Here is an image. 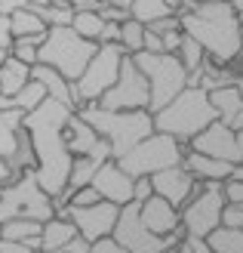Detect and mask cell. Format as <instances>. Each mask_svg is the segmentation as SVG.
I'll list each match as a JSON object with an SVG mask.
<instances>
[{
    "label": "cell",
    "instance_id": "obj_62",
    "mask_svg": "<svg viewBox=\"0 0 243 253\" xmlns=\"http://www.w3.org/2000/svg\"><path fill=\"white\" fill-rule=\"evenodd\" d=\"M170 253H173V250H170Z\"/></svg>",
    "mask_w": 243,
    "mask_h": 253
},
{
    "label": "cell",
    "instance_id": "obj_41",
    "mask_svg": "<svg viewBox=\"0 0 243 253\" xmlns=\"http://www.w3.org/2000/svg\"><path fill=\"white\" fill-rule=\"evenodd\" d=\"M151 195H154V185H151V176H139L136 179V188H133V201H148Z\"/></svg>",
    "mask_w": 243,
    "mask_h": 253
},
{
    "label": "cell",
    "instance_id": "obj_8",
    "mask_svg": "<svg viewBox=\"0 0 243 253\" xmlns=\"http://www.w3.org/2000/svg\"><path fill=\"white\" fill-rule=\"evenodd\" d=\"M185 142H178L175 136H166V133H151L148 139H142L136 148H130L123 158H117V164L139 179V176H154L160 170H170V167H178L185 161Z\"/></svg>",
    "mask_w": 243,
    "mask_h": 253
},
{
    "label": "cell",
    "instance_id": "obj_31",
    "mask_svg": "<svg viewBox=\"0 0 243 253\" xmlns=\"http://www.w3.org/2000/svg\"><path fill=\"white\" fill-rule=\"evenodd\" d=\"M9 164H12V170H16L19 176L37 167V158H34V145H31V136H28V130H25V126L19 130V145H16V155L9 158Z\"/></svg>",
    "mask_w": 243,
    "mask_h": 253
},
{
    "label": "cell",
    "instance_id": "obj_61",
    "mask_svg": "<svg viewBox=\"0 0 243 253\" xmlns=\"http://www.w3.org/2000/svg\"><path fill=\"white\" fill-rule=\"evenodd\" d=\"M0 188H3V185H0Z\"/></svg>",
    "mask_w": 243,
    "mask_h": 253
},
{
    "label": "cell",
    "instance_id": "obj_54",
    "mask_svg": "<svg viewBox=\"0 0 243 253\" xmlns=\"http://www.w3.org/2000/svg\"><path fill=\"white\" fill-rule=\"evenodd\" d=\"M231 179H240V182H243V161L234 167V176H231Z\"/></svg>",
    "mask_w": 243,
    "mask_h": 253
},
{
    "label": "cell",
    "instance_id": "obj_55",
    "mask_svg": "<svg viewBox=\"0 0 243 253\" xmlns=\"http://www.w3.org/2000/svg\"><path fill=\"white\" fill-rule=\"evenodd\" d=\"M234 86H237V93L243 96V74H237V78H234Z\"/></svg>",
    "mask_w": 243,
    "mask_h": 253
},
{
    "label": "cell",
    "instance_id": "obj_37",
    "mask_svg": "<svg viewBox=\"0 0 243 253\" xmlns=\"http://www.w3.org/2000/svg\"><path fill=\"white\" fill-rule=\"evenodd\" d=\"M222 225L225 229H243V204H225Z\"/></svg>",
    "mask_w": 243,
    "mask_h": 253
},
{
    "label": "cell",
    "instance_id": "obj_46",
    "mask_svg": "<svg viewBox=\"0 0 243 253\" xmlns=\"http://www.w3.org/2000/svg\"><path fill=\"white\" fill-rule=\"evenodd\" d=\"M25 6H31V0H0V16H12Z\"/></svg>",
    "mask_w": 243,
    "mask_h": 253
},
{
    "label": "cell",
    "instance_id": "obj_3",
    "mask_svg": "<svg viewBox=\"0 0 243 253\" xmlns=\"http://www.w3.org/2000/svg\"><path fill=\"white\" fill-rule=\"evenodd\" d=\"M77 115L93 126L102 139H108L114 161L123 158L130 148H136L142 139H148L151 133H154V115H151L148 108H139V111H108L102 105H80Z\"/></svg>",
    "mask_w": 243,
    "mask_h": 253
},
{
    "label": "cell",
    "instance_id": "obj_36",
    "mask_svg": "<svg viewBox=\"0 0 243 253\" xmlns=\"http://www.w3.org/2000/svg\"><path fill=\"white\" fill-rule=\"evenodd\" d=\"M99 201H102V195L96 192L93 185H86V188H77V192L71 195L68 207H89V204H99Z\"/></svg>",
    "mask_w": 243,
    "mask_h": 253
},
{
    "label": "cell",
    "instance_id": "obj_49",
    "mask_svg": "<svg viewBox=\"0 0 243 253\" xmlns=\"http://www.w3.org/2000/svg\"><path fill=\"white\" fill-rule=\"evenodd\" d=\"M19 179V173L12 170V164L9 161H0V185H9V182H16Z\"/></svg>",
    "mask_w": 243,
    "mask_h": 253
},
{
    "label": "cell",
    "instance_id": "obj_21",
    "mask_svg": "<svg viewBox=\"0 0 243 253\" xmlns=\"http://www.w3.org/2000/svg\"><path fill=\"white\" fill-rule=\"evenodd\" d=\"M209 102L215 108V118L231 130H243V96L237 93V86H219L209 93Z\"/></svg>",
    "mask_w": 243,
    "mask_h": 253
},
{
    "label": "cell",
    "instance_id": "obj_29",
    "mask_svg": "<svg viewBox=\"0 0 243 253\" xmlns=\"http://www.w3.org/2000/svg\"><path fill=\"white\" fill-rule=\"evenodd\" d=\"M130 16L136 22H142V25H151V22H157L163 16H175V12L170 9V0H133Z\"/></svg>",
    "mask_w": 243,
    "mask_h": 253
},
{
    "label": "cell",
    "instance_id": "obj_30",
    "mask_svg": "<svg viewBox=\"0 0 243 253\" xmlns=\"http://www.w3.org/2000/svg\"><path fill=\"white\" fill-rule=\"evenodd\" d=\"M120 46H123L126 56H136V53L145 49V25L136 22L133 16L120 25Z\"/></svg>",
    "mask_w": 243,
    "mask_h": 253
},
{
    "label": "cell",
    "instance_id": "obj_18",
    "mask_svg": "<svg viewBox=\"0 0 243 253\" xmlns=\"http://www.w3.org/2000/svg\"><path fill=\"white\" fill-rule=\"evenodd\" d=\"M139 216H142V222H145L148 232H154L160 238L182 232V213H178V207H173L170 201H163L160 195H151L148 201H142Z\"/></svg>",
    "mask_w": 243,
    "mask_h": 253
},
{
    "label": "cell",
    "instance_id": "obj_52",
    "mask_svg": "<svg viewBox=\"0 0 243 253\" xmlns=\"http://www.w3.org/2000/svg\"><path fill=\"white\" fill-rule=\"evenodd\" d=\"M99 3H105V6H117V9H126V12L133 9V0H99Z\"/></svg>",
    "mask_w": 243,
    "mask_h": 253
},
{
    "label": "cell",
    "instance_id": "obj_22",
    "mask_svg": "<svg viewBox=\"0 0 243 253\" xmlns=\"http://www.w3.org/2000/svg\"><path fill=\"white\" fill-rule=\"evenodd\" d=\"M77 225H74L68 216H56L53 219H46L43 222V229H40V253H62L74 238H77Z\"/></svg>",
    "mask_w": 243,
    "mask_h": 253
},
{
    "label": "cell",
    "instance_id": "obj_13",
    "mask_svg": "<svg viewBox=\"0 0 243 253\" xmlns=\"http://www.w3.org/2000/svg\"><path fill=\"white\" fill-rule=\"evenodd\" d=\"M59 216H68L74 225H77V232L93 244V241H99V238L114 235L120 207L111 204V201H99V204H89V207H65Z\"/></svg>",
    "mask_w": 243,
    "mask_h": 253
},
{
    "label": "cell",
    "instance_id": "obj_33",
    "mask_svg": "<svg viewBox=\"0 0 243 253\" xmlns=\"http://www.w3.org/2000/svg\"><path fill=\"white\" fill-rule=\"evenodd\" d=\"M178 59H182V65H185V71H188V78L191 74H197L200 68H203V62H207V53H203V46L194 41V37H182V46H178V53H175Z\"/></svg>",
    "mask_w": 243,
    "mask_h": 253
},
{
    "label": "cell",
    "instance_id": "obj_60",
    "mask_svg": "<svg viewBox=\"0 0 243 253\" xmlns=\"http://www.w3.org/2000/svg\"><path fill=\"white\" fill-rule=\"evenodd\" d=\"M237 16H240V28H243V12H237Z\"/></svg>",
    "mask_w": 243,
    "mask_h": 253
},
{
    "label": "cell",
    "instance_id": "obj_42",
    "mask_svg": "<svg viewBox=\"0 0 243 253\" xmlns=\"http://www.w3.org/2000/svg\"><path fill=\"white\" fill-rule=\"evenodd\" d=\"M12 43H16V37H12V22L9 16H0V49H12Z\"/></svg>",
    "mask_w": 243,
    "mask_h": 253
},
{
    "label": "cell",
    "instance_id": "obj_34",
    "mask_svg": "<svg viewBox=\"0 0 243 253\" xmlns=\"http://www.w3.org/2000/svg\"><path fill=\"white\" fill-rule=\"evenodd\" d=\"M46 99V90H43V84H37V81H28L22 86V90L12 96V108H19L22 115H28V111H34L37 105H40Z\"/></svg>",
    "mask_w": 243,
    "mask_h": 253
},
{
    "label": "cell",
    "instance_id": "obj_39",
    "mask_svg": "<svg viewBox=\"0 0 243 253\" xmlns=\"http://www.w3.org/2000/svg\"><path fill=\"white\" fill-rule=\"evenodd\" d=\"M145 28L163 37L166 31H175V28H182V19H178V16H163V19H157V22H151V25H145Z\"/></svg>",
    "mask_w": 243,
    "mask_h": 253
},
{
    "label": "cell",
    "instance_id": "obj_47",
    "mask_svg": "<svg viewBox=\"0 0 243 253\" xmlns=\"http://www.w3.org/2000/svg\"><path fill=\"white\" fill-rule=\"evenodd\" d=\"M145 53H163V37L145 28Z\"/></svg>",
    "mask_w": 243,
    "mask_h": 253
},
{
    "label": "cell",
    "instance_id": "obj_28",
    "mask_svg": "<svg viewBox=\"0 0 243 253\" xmlns=\"http://www.w3.org/2000/svg\"><path fill=\"white\" fill-rule=\"evenodd\" d=\"M105 19H102V12L99 9H74V22H71V28L77 31L80 37H86V41H93L99 43V37H102V28H105Z\"/></svg>",
    "mask_w": 243,
    "mask_h": 253
},
{
    "label": "cell",
    "instance_id": "obj_5",
    "mask_svg": "<svg viewBox=\"0 0 243 253\" xmlns=\"http://www.w3.org/2000/svg\"><path fill=\"white\" fill-rule=\"evenodd\" d=\"M99 53V43L80 37L71 25H62V28H49L40 49H37V62L56 68L62 78L77 81L83 68L93 62V56Z\"/></svg>",
    "mask_w": 243,
    "mask_h": 253
},
{
    "label": "cell",
    "instance_id": "obj_59",
    "mask_svg": "<svg viewBox=\"0 0 243 253\" xmlns=\"http://www.w3.org/2000/svg\"><path fill=\"white\" fill-rule=\"evenodd\" d=\"M9 53H6V49H0V65H3V59H6Z\"/></svg>",
    "mask_w": 243,
    "mask_h": 253
},
{
    "label": "cell",
    "instance_id": "obj_11",
    "mask_svg": "<svg viewBox=\"0 0 243 253\" xmlns=\"http://www.w3.org/2000/svg\"><path fill=\"white\" fill-rule=\"evenodd\" d=\"M139 210H142V204L139 201H130V204L120 207V216H117V225H114V238L130 250V253H170L178 241H182V232L175 235H154L145 229L142 216H139Z\"/></svg>",
    "mask_w": 243,
    "mask_h": 253
},
{
    "label": "cell",
    "instance_id": "obj_26",
    "mask_svg": "<svg viewBox=\"0 0 243 253\" xmlns=\"http://www.w3.org/2000/svg\"><path fill=\"white\" fill-rule=\"evenodd\" d=\"M31 9L49 25V28H62V25L74 22V6L65 3V0H49V3H37V0H31Z\"/></svg>",
    "mask_w": 243,
    "mask_h": 253
},
{
    "label": "cell",
    "instance_id": "obj_35",
    "mask_svg": "<svg viewBox=\"0 0 243 253\" xmlns=\"http://www.w3.org/2000/svg\"><path fill=\"white\" fill-rule=\"evenodd\" d=\"M43 37H46V34H40V37H16V43H12V49H9V56H16L19 62H25V65H37V49H40Z\"/></svg>",
    "mask_w": 243,
    "mask_h": 253
},
{
    "label": "cell",
    "instance_id": "obj_2",
    "mask_svg": "<svg viewBox=\"0 0 243 253\" xmlns=\"http://www.w3.org/2000/svg\"><path fill=\"white\" fill-rule=\"evenodd\" d=\"M178 19H182V31L194 37L203 46L207 59H212L215 65L231 68L243 56V28L231 0H225V3H188V9Z\"/></svg>",
    "mask_w": 243,
    "mask_h": 253
},
{
    "label": "cell",
    "instance_id": "obj_17",
    "mask_svg": "<svg viewBox=\"0 0 243 253\" xmlns=\"http://www.w3.org/2000/svg\"><path fill=\"white\" fill-rule=\"evenodd\" d=\"M151 185H154V195H160L163 201H170L173 207L182 210L188 204V198L194 195L197 179L185 170V164H178V167H170V170L154 173V176H151Z\"/></svg>",
    "mask_w": 243,
    "mask_h": 253
},
{
    "label": "cell",
    "instance_id": "obj_43",
    "mask_svg": "<svg viewBox=\"0 0 243 253\" xmlns=\"http://www.w3.org/2000/svg\"><path fill=\"white\" fill-rule=\"evenodd\" d=\"M99 12H102V19H105V22H114V25H123L126 19H130V12H126V9L105 6V3H99Z\"/></svg>",
    "mask_w": 243,
    "mask_h": 253
},
{
    "label": "cell",
    "instance_id": "obj_25",
    "mask_svg": "<svg viewBox=\"0 0 243 253\" xmlns=\"http://www.w3.org/2000/svg\"><path fill=\"white\" fill-rule=\"evenodd\" d=\"M40 229H43V222H34V219H9L0 225V238L40 247Z\"/></svg>",
    "mask_w": 243,
    "mask_h": 253
},
{
    "label": "cell",
    "instance_id": "obj_51",
    "mask_svg": "<svg viewBox=\"0 0 243 253\" xmlns=\"http://www.w3.org/2000/svg\"><path fill=\"white\" fill-rule=\"evenodd\" d=\"M37 3H49V0H37ZM74 9H99V0H65Z\"/></svg>",
    "mask_w": 243,
    "mask_h": 253
},
{
    "label": "cell",
    "instance_id": "obj_48",
    "mask_svg": "<svg viewBox=\"0 0 243 253\" xmlns=\"http://www.w3.org/2000/svg\"><path fill=\"white\" fill-rule=\"evenodd\" d=\"M185 244L191 247V253H215L207 238H185Z\"/></svg>",
    "mask_w": 243,
    "mask_h": 253
},
{
    "label": "cell",
    "instance_id": "obj_12",
    "mask_svg": "<svg viewBox=\"0 0 243 253\" xmlns=\"http://www.w3.org/2000/svg\"><path fill=\"white\" fill-rule=\"evenodd\" d=\"M96 105L108 108V111H139V108H151V90H148V78L139 71L133 56H123L120 62V78L114 81V86L99 99Z\"/></svg>",
    "mask_w": 243,
    "mask_h": 253
},
{
    "label": "cell",
    "instance_id": "obj_23",
    "mask_svg": "<svg viewBox=\"0 0 243 253\" xmlns=\"http://www.w3.org/2000/svg\"><path fill=\"white\" fill-rule=\"evenodd\" d=\"M22 121H25V115H22L19 108L0 111V161H9L12 155H16Z\"/></svg>",
    "mask_w": 243,
    "mask_h": 253
},
{
    "label": "cell",
    "instance_id": "obj_10",
    "mask_svg": "<svg viewBox=\"0 0 243 253\" xmlns=\"http://www.w3.org/2000/svg\"><path fill=\"white\" fill-rule=\"evenodd\" d=\"M123 46L120 43H102L99 53L93 56V62L83 68V74L74 81V102L80 105H96L105 96L114 81L120 78V62H123Z\"/></svg>",
    "mask_w": 243,
    "mask_h": 253
},
{
    "label": "cell",
    "instance_id": "obj_6",
    "mask_svg": "<svg viewBox=\"0 0 243 253\" xmlns=\"http://www.w3.org/2000/svg\"><path fill=\"white\" fill-rule=\"evenodd\" d=\"M53 216H56V204H53V198L40 188L34 170L22 173L16 182L0 188V225L9 222V219L46 222Z\"/></svg>",
    "mask_w": 243,
    "mask_h": 253
},
{
    "label": "cell",
    "instance_id": "obj_9",
    "mask_svg": "<svg viewBox=\"0 0 243 253\" xmlns=\"http://www.w3.org/2000/svg\"><path fill=\"white\" fill-rule=\"evenodd\" d=\"M228 204L222 182H197L194 195L182 213V235L185 238H209L215 229H222V210Z\"/></svg>",
    "mask_w": 243,
    "mask_h": 253
},
{
    "label": "cell",
    "instance_id": "obj_27",
    "mask_svg": "<svg viewBox=\"0 0 243 253\" xmlns=\"http://www.w3.org/2000/svg\"><path fill=\"white\" fill-rule=\"evenodd\" d=\"M9 22H12V37H40V34L49 31V25H46L40 16H37L31 6H25V9H19V12H12Z\"/></svg>",
    "mask_w": 243,
    "mask_h": 253
},
{
    "label": "cell",
    "instance_id": "obj_7",
    "mask_svg": "<svg viewBox=\"0 0 243 253\" xmlns=\"http://www.w3.org/2000/svg\"><path fill=\"white\" fill-rule=\"evenodd\" d=\"M136 65L139 71L148 78V90H151V115L160 111L163 105H170L173 99L188 86V71L182 65V59L175 53H136Z\"/></svg>",
    "mask_w": 243,
    "mask_h": 253
},
{
    "label": "cell",
    "instance_id": "obj_58",
    "mask_svg": "<svg viewBox=\"0 0 243 253\" xmlns=\"http://www.w3.org/2000/svg\"><path fill=\"white\" fill-rule=\"evenodd\" d=\"M237 133V145H240V151H243V130H234Z\"/></svg>",
    "mask_w": 243,
    "mask_h": 253
},
{
    "label": "cell",
    "instance_id": "obj_1",
    "mask_svg": "<svg viewBox=\"0 0 243 253\" xmlns=\"http://www.w3.org/2000/svg\"><path fill=\"white\" fill-rule=\"evenodd\" d=\"M71 115H74V108L62 105L53 96H46L22 121V126L31 136L34 158H37L34 176L53 201L68 188V176H71V164H74V155L68 151V142H65V126H68Z\"/></svg>",
    "mask_w": 243,
    "mask_h": 253
},
{
    "label": "cell",
    "instance_id": "obj_14",
    "mask_svg": "<svg viewBox=\"0 0 243 253\" xmlns=\"http://www.w3.org/2000/svg\"><path fill=\"white\" fill-rule=\"evenodd\" d=\"M191 151H200V155H209V158H219L225 164H237L243 161V151L237 145V133L231 126H225L222 121H212L203 133H197L194 139L188 142Z\"/></svg>",
    "mask_w": 243,
    "mask_h": 253
},
{
    "label": "cell",
    "instance_id": "obj_24",
    "mask_svg": "<svg viewBox=\"0 0 243 253\" xmlns=\"http://www.w3.org/2000/svg\"><path fill=\"white\" fill-rule=\"evenodd\" d=\"M28 81H31V65L19 62L16 56H6L3 65H0V93H3V96H16Z\"/></svg>",
    "mask_w": 243,
    "mask_h": 253
},
{
    "label": "cell",
    "instance_id": "obj_44",
    "mask_svg": "<svg viewBox=\"0 0 243 253\" xmlns=\"http://www.w3.org/2000/svg\"><path fill=\"white\" fill-rule=\"evenodd\" d=\"M0 253H40V247H34V244H22V241H6V238H0Z\"/></svg>",
    "mask_w": 243,
    "mask_h": 253
},
{
    "label": "cell",
    "instance_id": "obj_53",
    "mask_svg": "<svg viewBox=\"0 0 243 253\" xmlns=\"http://www.w3.org/2000/svg\"><path fill=\"white\" fill-rule=\"evenodd\" d=\"M173 253H191V247L185 244V238H182V241H178V244L173 247Z\"/></svg>",
    "mask_w": 243,
    "mask_h": 253
},
{
    "label": "cell",
    "instance_id": "obj_56",
    "mask_svg": "<svg viewBox=\"0 0 243 253\" xmlns=\"http://www.w3.org/2000/svg\"><path fill=\"white\" fill-rule=\"evenodd\" d=\"M231 6H234L237 12H243V0H231Z\"/></svg>",
    "mask_w": 243,
    "mask_h": 253
},
{
    "label": "cell",
    "instance_id": "obj_57",
    "mask_svg": "<svg viewBox=\"0 0 243 253\" xmlns=\"http://www.w3.org/2000/svg\"><path fill=\"white\" fill-rule=\"evenodd\" d=\"M191 3H225V0H191Z\"/></svg>",
    "mask_w": 243,
    "mask_h": 253
},
{
    "label": "cell",
    "instance_id": "obj_45",
    "mask_svg": "<svg viewBox=\"0 0 243 253\" xmlns=\"http://www.w3.org/2000/svg\"><path fill=\"white\" fill-rule=\"evenodd\" d=\"M102 43H120V25L108 22L105 28H102V37H99V46H102Z\"/></svg>",
    "mask_w": 243,
    "mask_h": 253
},
{
    "label": "cell",
    "instance_id": "obj_16",
    "mask_svg": "<svg viewBox=\"0 0 243 253\" xmlns=\"http://www.w3.org/2000/svg\"><path fill=\"white\" fill-rule=\"evenodd\" d=\"M93 188L102 195V201H111V204H130L133 201V188H136V179L130 173H126L117 161H105L99 167L96 173V179H93Z\"/></svg>",
    "mask_w": 243,
    "mask_h": 253
},
{
    "label": "cell",
    "instance_id": "obj_50",
    "mask_svg": "<svg viewBox=\"0 0 243 253\" xmlns=\"http://www.w3.org/2000/svg\"><path fill=\"white\" fill-rule=\"evenodd\" d=\"M62 253H89V241H86L83 235H77V238H74V241H71L65 250H62Z\"/></svg>",
    "mask_w": 243,
    "mask_h": 253
},
{
    "label": "cell",
    "instance_id": "obj_4",
    "mask_svg": "<svg viewBox=\"0 0 243 253\" xmlns=\"http://www.w3.org/2000/svg\"><path fill=\"white\" fill-rule=\"evenodd\" d=\"M215 118V108L209 102V93L200 86H185L170 105L154 111V130L175 136L178 142H191L197 133H203Z\"/></svg>",
    "mask_w": 243,
    "mask_h": 253
},
{
    "label": "cell",
    "instance_id": "obj_19",
    "mask_svg": "<svg viewBox=\"0 0 243 253\" xmlns=\"http://www.w3.org/2000/svg\"><path fill=\"white\" fill-rule=\"evenodd\" d=\"M185 170L194 176L197 182H225L234 176V164H225L219 158H209V155H200V151H185Z\"/></svg>",
    "mask_w": 243,
    "mask_h": 253
},
{
    "label": "cell",
    "instance_id": "obj_32",
    "mask_svg": "<svg viewBox=\"0 0 243 253\" xmlns=\"http://www.w3.org/2000/svg\"><path fill=\"white\" fill-rule=\"evenodd\" d=\"M207 241L212 244L215 253H243V229H215Z\"/></svg>",
    "mask_w": 243,
    "mask_h": 253
},
{
    "label": "cell",
    "instance_id": "obj_40",
    "mask_svg": "<svg viewBox=\"0 0 243 253\" xmlns=\"http://www.w3.org/2000/svg\"><path fill=\"white\" fill-rule=\"evenodd\" d=\"M222 188H225L228 204H243V182L240 179H225Z\"/></svg>",
    "mask_w": 243,
    "mask_h": 253
},
{
    "label": "cell",
    "instance_id": "obj_15",
    "mask_svg": "<svg viewBox=\"0 0 243 253\" xmlns=\"http://www.w3.org/2000/svg\"><path fill=\"white\" fill-rule=\"evenodd\" d=\"M65 142H68V151L74 158H80V155H89V158H99V161H114L111 158V145H108V139H102L93 126H89L77 111L71 115L68 126H65Z\"/></svg>",
    "mask_w": 243,
    "mask_h": 253
},
{
    "label": "cell",
    "instance_id": "obj_38",
    "mask_svg": "<svg viewBox=\"0 0 243 253\" xmlns=\"http://www.w3.org/2000/svg\"><path fill=\"white\" fill-rule=\"evenodd\" d=\"M89 253H130V250H126L114 235H108V238H99V241L89 244Z\"/></svg>",
    "mask_w": 243,
    "mask_h": 253
},
{
    "label": "cell",
    "instance_id": "obj_20",
    "mask_svg": "<svg viewBox=\"0 0 243 253\" xmlns=\"http://www.w3.org/2000/svg\"><path fill=\"white\" fill-rule=\"evenodd\" d=\"M31 81L43 84L46 96H53V99H59L62 105H68V108L77 111V102H74V81L62 78L56 68H49V65H43V62H37V65H31Z\"/></svg>",
    "mask_w": 243,
    "mask_h": 253
}]
</instances>
